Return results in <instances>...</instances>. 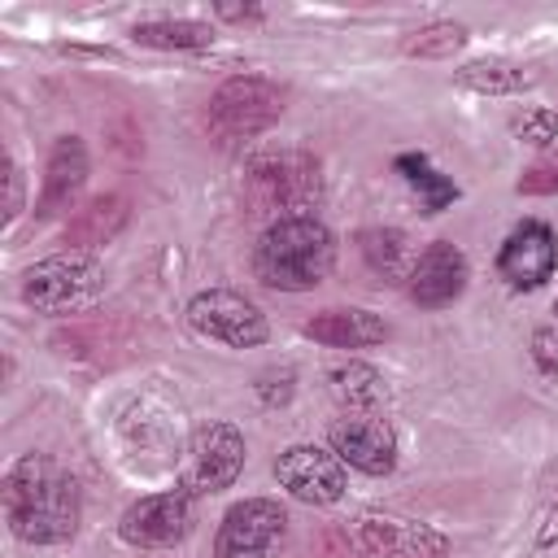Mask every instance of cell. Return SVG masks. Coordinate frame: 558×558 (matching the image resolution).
I'll return each instance as SVG.
<instances>
[{
  "label": "cell",
  "mask_w": 558,
  "mask_h": 558,
  "mask_svg": "<svg viewBox=\"0 0 558 558\" xmlns=\"http://www.w3.org/2000/svg\"><path fill=\"white\" fill-rule=\"evenodd\" d=\"M4 519L26 545H65L78 532L83 493L52 458L26 453L4 475Z\"/></svg>",
  "instance_id": "6da1fadb"
},
{
  "label": "cell",
  "mask_w": 558,
  "mask_h": 558,
  "mask_svg": "<svg viewBox=\"0 0 558 558\" xmlns=\"http://www.w3.org/2000/svg\"><path fill=\"white\" fill-rule=\"evenodd\" d=\"M331 266H336V235L314 214L270 222L253 253L257 279L279 292H310L331 275Z\"/></svg>",
  "instance_id": "7a4b0ae2"
},
{
  "label": "cell",
  "mask_w": 558,
  "mask_h": 558,
  "mask_svg": "<svg viewBox=\"0 0 558 558\" xmlns=\"http://www.w3.org/2000/svg\"><path fill=\"white\" fill-rule=\"evenodd\" d=\"M318 192H323V170H318V157L305 148L262 153L244 166V179H240L244 214L270 218V222L305 218L318 205Z\"/></svg>",
  "instance_id": "3957f363"
},
{
  "label": "cell",
  "mask_w": 558,
  "mask_h": 558,
  "mask_svg": "<svg viewBox=\"0 0 558 558\" xmlns=\"http://www.w3.org/2000/svg\"><path fill=\"white\" fill-rule=\"evenodd\" d=\"M105 288V270L92 253H52L22 275V301L39 314H78Z\"/></svg>",
  "instance_id": "277c9868"
},
{
  "label": "cell",
  "mask_w": 558,
  "mask_h": 558,
  "mask_svg": "<svg viewBox=\"0 0 558 558\" xmlns=\"http://www.w3.org/2000/svg\"><path fill=\"white\" fill-rule=\"evenodd\" d=\"M283 113V92L262 74H235L227 78L205 109V126L218 144H240L262 131H270Z\"/></svg>",
  "instance_id": "5b68a950"
},
{
  "label": "cell",
  "mask_w": 558,
  "mask_h": 558,
  "mask_svg": "<svg viewBox=\"0 0 558 558\" xmlns=\"http://www.w3.org/2000/svg\"><path fill=\"white\" fill-rule=\"evenodd\" d=\"M244 436L231 423H196L183 453H179V488L192 497H209L235 484V475L244 471Z\"/></svg>",
  "instance_id": "8992f818"
},
{
  "label": "cell",
  "mask_w": 558,
  "mask_h": 558,
  "mask_svg": "<svg viewBox=\"0 0 558 558\" xmlns=\"http://www.w3.org/2000/svg\"><path fill=\"white\" fill-rule=\"evenodd\" d=\"M187 327L201 336V340H214V344H227V349H253L270 336L266 327V314L244 296V292H231V288H205L187 301Z\"/></svg>",
  "instance_id": "52a82bcc"
},
{
  "label": "cell",
  "mask_w": 558,
  "mask_h": 558,
  "mask_svg": "<svg viewBox=\"0 0 558 558\" xmlns=\"http://www.w3.org/2000/svg\"><path fill=\"white\" fill-rule=\"evenodd\" d=\"M288 541V510L275 497L235 501L214 536V558H279Z\"/></svg>",
  "instance_id": "ba28073f"
},
{
  "label": "cell",
  "mask_w": 558,
  "mask_h": 558,
  "mask_svg": "<svg viewBox=\"0 0 558 558\" xmlns=\"http://www.w3.org/2000/svg\"><path fill=\"white\" fill-rule=\"evenodd\" d=\"M192 523H196V497L183 488H170L126 506L118 519V536L135 549H166V545H179L192 532Z\"/></svg>",
  "instance_id": "9c48e42d"
},
{
  "label": "cell",
  "mask_w": 558,
  "mask_h": 558,
  "mask_svg": "<svg viewBox=\"0 0 558 558\" xmlns=\"http://www.w3.org/2000/svg\"><path fill=\"white\" fill-rule=\"evenodd\" d=\"M349 532L362 554H384V558H440L449 549V536L436 532L432 523L379 514V510H362L349 523Z\"/></svg>",
  "instance_id": "30bf717a"
},
{
  "label": "cell",
  "mask_w": 558,
  "mask_h": 558,
  "mask_svg": "<svg viewBox=\"0 0 558 558\" xmlns=\"http://www.w3.org/2000/svg\"><path fill=\"white\" fill-rule=\"evenodd\" d=\"M275 480L305 506H331L344 497L349 488V475H344V462L331 453V449H318V445H288L279 458H275Z\"/></svg>",
  "instance_id": "8fae6325"
},
{
  "label": "cell",
  "mask_w": 558,
  "mask_h": 558,
  "mask_svg": "<svg viewBox=\"0 0 558 558\" xmlns=\"http://www.w3.org/2000/svg\"><path fill=\"white\" fill-rule=\"evenodd\" d=\"M327 440H331V453L362 475H388L397 466V436L371 410H349L344 418H336Z\"/></svg>",
  "instance_id": "7c38bea8"
},
{
  "label": "cell",
  "mask_w": 558,
  "mask_h": 558,
  "mask_svg": "<svg viewBox=\"0 0 558 558\" xmlns=\"http://www.w3.org/2000/svg\"><path fill=\"white\" fill-rule=\"evenodd\" d=\"M554 266H558V235L536 218L519 222L497 253V270L514 288H541L554 275Z\"/></svg>",
  "instance_id": "4fadbf2b"
},
{
  "label": "cell",
  "mask_w": 558,
  "mask_h": 558,
  "mask_svg": "<svg viewBox=\"0 0 558 558\" xmlns=\"http://www.w3.org/2000/svg\"><path fill=\"white\" fill-rule=\"evenodd\" d=\"M466 257L458 244L449 240H432L418 257H414V270H410V296L423 305V310H440L449 301L462 296L466 288Z\"/></svg>",
  "instance_id": "5bb4252c"
},
{
  "label": "cell",
  "mask_w": 558,
  "mask_h": 558,
  "mask_svg": "<svg viewBox=\"0 0 558 558\" xmlns=\"http://www.w3.org/2000/svg\"><path fill=\"white\" fill-rule=\"evenodd\" d=\"M118 436H122V449L144 462V466H166L170 453H174V414L153 401V397H140L122 410L118 418Z\"/></svg>",
  "instance_id": "9a60e30c"
},
{
  "label": "cell",
  "mask_w": 558,
  "mask_h": 558,
  "mask_svg": "<svg viewBox=\"0 0 558 558\" xmlns=\"http://www.w3.org/2000/svg\"><path fill=\"white\" fill-rule=\"evenodd\" d=\"M87 170H92V161H87L83 140L78 135H61L52 144V153H48V166H44V192L35 201V218L65 214L78 201V192L87 183Z\"/></svg>",
  "instance_id": "2e32d148"
},
{
  "label": "cell",
  "mask_w": 558,
  "mask_h": 558,
  "mask_svg": "<svg viewBox=\"0 0 558 558\" xmlns=\"http://www.w3.org/2000/svg\"><path fill=\"white\" fill-rule=\"evenodd\" d=\"M126 218H131V205H126V196H118V192H105V196H92L87 205H78L70 218H65V227H61V240L74 248V253H92V248H100V244H109L122 227H126Z\"/></svg>",
  "instance_id": "e0dca14e"
},
{
  "label": "cell",
  "mask_w": 558,
  "mask_h": 558,
  "mask_svg": "<svg viewBox=\"0 0 558 558\" xmlns=\"http://www.w3.org/2000/svg\"><path fill=\"white\" fill-rule=\"evenodd\" d=\"M305 336L327 344V349H366V344H379L388 336V323L379 314H371V310L336 305V310H318L305 323Z\"/></svg>",
  "instance_id": "ac0fdd59"
},
{
  "label": "cell",
  "mask_w": 558,
  "mask_h": 558,
  "mask_svg": "<svg viewBox=\"0 0 558 558\" xmlns=\"http://www.w3.org/2000/svg\"><path fill=\"white\" fill-rule=\"evenodd\" d=\"M357 248H362V262H366L384 283H401V279H410V270H414L410 235L397 231V227H366V231H357Z\"/></svg>",
  "instance_id": "d6986e66"
},
{
  "label": "cell",
  "mask_w": 558,
  "mask_h": 558,
  "mask_svg": "<svg viewBox=\"0 0 558 558\" xmlns=\"http://www.w3.org/2000/svg\"><path fill=\"white\" fill-rule=\"evenodd\" d=\"M536 83H541V74L532 65H514V61H501V57L466 61L458 70V87L480 92V96H514V92L536 87Z\"/></svg>",
  "instance_id": "ffe728a7"
},
{
  "label": "cell",
  "mask_w": 558,
  "mask_h": 558,
  "mask_svg": "<svg viewBox=\"0 0 558 558\" xmlns=\"http://www.w3.org/2000/svg\"><path fill=\"white\" fill-rule=\"evenodd\" d=\"M327 384L336 392V401H344L349 410H371L384 401V375L366 362H344V366H331L327 371Z\"/></svg>",
  "instance_id": "44dd1931"
},
{
  "label": "cell",
  "mask_w": 558,
  "mask_h": 558,
  "mask_svg": "<svg viewBox=\"0 0 558 558\" xmlns=\"http://www.w3.org/2000/svg\"><path fill=\"white\" fill-rule=\"evenodd\" d=\"M397 170L405 174V183L423 196V209L427 214H440L445 205H453L458 201V187H453V179H445L423 153H401L397 157Z\"/></svg>",
  "instance_id": "7402d4cb"
},
{
  "label": "cell",
  "mask_w": 558,
  "mask_h": 558,
  "mask_svg": "<svg viewBox=\"0 0 558 558\" xmlns=\"http://www.w3.org/2000/svg\"><path fill=\"white\" fill-rule=\"evenodd\" d=\"M131 39L144 48H205V44H214V31L192 17H174V22L166 17V22H140L131 31Z\"/></svg>",
  "instance_id": "603a6c76"
},
{
  "label": "cell",
  "mask_w": 558,
  "mask_h": 558,
  "mask_svg": "<svg viewBox=\"0 0 558 558\" xmlns=\"http://www.w3.org/2000/svg\"><path fill=\"white\" fill-rule=\"evenodd\" d=\"M462 44H466V26H458V22H432V26L410 31L401 48H405L410 57H449V52H458Z\"/></svg>",
  "instance_id": "cb8c5ba5"
},
{
  "label": "cell",
  "mask_w": 558,
  "mask_h": 558,
  "mask_svg": "<svg viewBox=\"0 0 558 558\" xmlns=\"http://www.w3.org/2000/svg\"><path fill=\"white\" fill-rule=\"evenodd\" d=\"M510 131H514L519 144H536V148H541V144L558 140V113H554V109H541V105H536V109H523Z\"/></svg>",
  "instance_id": "d4e9b609"
},
{
  "label": "cell",
  "mask_w": 558,
  "mask_h": 558,
  "mask_svg": "<svg viewBox=\"0 0 558 558\" xmlns=\"http://www.w3.org/2000/svg\"><path fill=\"white\" fill-rule=\"evenodd\" d=\"M292 388H296V375H292L288 366L257 375V401H262V405H288V401H292Z\"/></svg>",
  "instance_id": "484cf974"
},
{
  "label": "cell",
  "mask_w": 558,
  "mask_h": 558,
  "mask_svg": "<svg viewBox=\"0 0 558 558\" xmlns=\"http://www.w3.org/2000/svg\"><path fill=\"white\" fill-rule=\"evenodd\" d=\"M519 192L527 196H554L558 192V157H545L519 174Z\"/></svg>",
  "instance_id": "4316f807"
},
{
  "label": "cell",
  "mask_w": 558,
  "mask_h": 558,
  "mask_svg": "<svg viewBox=\"0 0 558 558\" xmlns=\"http://www.w3.org/2000/svg\"><path fill=\"white\" fill-rule=\"evenodd\" d=\"M532 362L545 379H558V331L554 327H536L532 331Z\"/></svg>",
  "instance_id": "83f0119b"
},
{
  "label": "cell",
  "mask_w": 558,
  "mask_h": 558,
  "mask_svg": "<svg viewBox=\"0 0 558 558\" xmlns=\"http://www.w3.org/2000/svg\"><path fill=\"white\" fill-rule=\"evenodd\" d=\"M22 214V166L13 161V157H4V227L13 222Z\"/></svg>",
  "instance_id": "f1b7e54d"
},
{
  "label": "cell",
  "mask_w": 558,
  "mask_h": 558,
  "mask_svg": "<svg viewBox=\"0 0 558 558\" xmlns=\"http://www.w3.org/2000/svg\"><path fill=\"white\" fill-rule=\"evenodd\" d=\"M218 17H227V22H262V9L257 4H218Z\"/></svg>",
  "instance_id": "f546056e"
}]
</instances>
